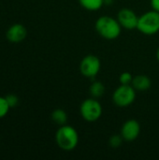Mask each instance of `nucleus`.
<instances>
[{
	"instance_id": "nucleus-1",
	"label": "nucleus",
	"mask_w": 159,
	"mask_h": 160,
	"mask_svg": "<svg viewBox=\"0 0 159 160\" xmlns=\"http://www.w3.org/2000/svg\"><path fill=\"white\" fill-rule=\"evenodd\" d=\"M97 32L104 38L112 40L117 38L121 35L122 26L117 19L111 16L99 17L95 24Z\"/></svg>"
},
{
	"instance_id": "nucleus-2",
	"label": "nucleus",
	"mask_w": 159,
	"mask_h": 160,
	"mask_svg": "<svg viewBox=\"0 0 159 160\" xmlns=\"http://www.w3.org/2000/svg\"><path fill=\"white\" fill-rule=\"evenodd\" d=\"M55 141L59 148L65 151H71L78 145L79 134L73 127L66 124L58 128L55 134Z\"/></svg>"
},
{
	"instance_id": "nucleus-3",
	"label": "nucleus",
	"mask_w": 159,
	"mask_h": 160,
	"mask_svg": "<svg viewBox=\"0 0 159 160\" xmlns=\"http://www.w3.org/2000/svg\"><path fill=\"white\" fill-rule=\"evenodd\" d=\"M137 29L143 35L153 36L159 32V12L150 10L139 17Z\"/></svg>"
},
{
	"instance_id": "nucleus-4",
	"label": "nucleus",
	"mask_w": 159,
	"mask_h": 160,
	"mask_svg": "<svg viewBox=\"0 0 159 160\" xmlns=\"http://www.w3.org/2000/svg\"><path fill=\"white\" fill-rule=\"evenodd\" d=\"M136 98V89L131 84H121L112 95V100L118 107L125 108L131 105Z\"/></svg>"
},
{
	"instance_id": "nucleus-5",
	"label": "nucleus",
	"mask_w": 159,
	"mask_h": 160,
	"mask_svg": "<svg viewBox=\"0 0 159 160\" xmlns=\"http://www.w3.org/2000/svg\"><path fill=\"white\" fill-rule=\"evenodd\" d=\"M80 112L85 121L96 122L101 117L102 106L95 98H87L81 104Z\"/></svg>"
},
{
	"instance_id": "nucleus-6",
	"label": "nucleus",
	"mask_w": 159,
	"mask_h": 160,
	"mask_svg": "<svg viewBox=\"0 0 159 160\" xmlns=\"http://www.w3.org/2000/svg\"><path fill=\"white\" fill-rule=\"evenodd\" d=\"M101 68V63L98 57L94 54L86 55L80 64V71L86 78L96 77Z\"/></svg>"
},
{
	"instance_id": "nucleus-7",
	"label": "nucleus",
	"mask_w": 159,
	"mask_h": 160,
	"mask_svg": "<svg viewBox=\"0 0 159 160\" xmlns=\"http://www.w3.org/2000/svg\"><path fill=\"white\" fill-rule=\"evenodd\" d=\"M117 20L121 24L122 28L132 30L137 28L139 17L132 9L125 8L119 10L117 14Z\"/></svg>"
},
{
	"instance_id": "nucleus-8",
	"label": "nucleus",
	"mask_w": 159,
	"mask_h": 160,
	"mask_svg": "<svg viewBox=\"0 0 159 160\" xmlns=\"http://www.w3.org/2000/svg\"><path fill=\"white\" fill-rule=\"evenodd\" d=\"M141 132V126L137 120L130 119L124 123L121 128V136L123 137L124 141L127 142H133L135 141Z\"/></svg>"
},
{
	"instance_id": "nucleus-9",
	"label": "nucleus",
	"mask_w": 159,
	"mask_h": 160,
	"mask_svg": "<svg viewBox=\"0 0 159 160\" xmlns=\"http://www.w3.org/2000/svg\"><path fill=\"white\" fill-rule=\"evenodd\" d=\"M26 35H27V30L21 23H15V24L11 25L7 29V34H6L8 41L12 42V43L22 42L26 38Z\"/></svg>"
},
{
	"instance_id": "nucleus-10",
	"label": "nucleus",
	"mask_w": 159,
	"mask_h": 160,
	"mask_svg": "<svg viewBox=\"0 0 159 160\" xmlns=\"http://www.w3.org/2000/svg\"><path fill=\"white\" fill-rule=\"evenodd\" d=\"M152 82L146 75H137L133 77L131 85L138 91H146L151 87Z\"/></svg>"
},
{
	"instance_id": "nucleus-11",
	"label": "nucleus",
	"mask_w": 159,
	"mask_h": 160,
	"mask_svg": "<svg viewBox=\"0 0 159 160\" xmlns=\"http://www.w3.org/2000/svg\"><path fill=\"white\" fill-rule=\"evenodd\" d=\"M80 5L87 10L96 11L104 5V0H79Z\"/></svg>"
},
{
	"instance_id": "nucleus-12",
	"label": "nucleus",
	"mask_w": 159,
	"mask_h": 160,
	"mask_svg": "<svg viewBox=\"0 0 159 160\" xmlns=\"http://www.w3.org/2000/svg\"><path fill=\"white\" fill-rule=\"evenodd\" d=\"M52 120L59 126L66 125L67 122V114L62 109H56L52 113Z\"/></svg>"
},
{
	"instance_id": "nucleus-13",
	"label": "nucleus",
	"mask_w": 159,
	"mask_h": 160,
	"mask_svg": "<svg viewBox=\"0 0 159 160\" xmlns=\"http://www.w3.org/2000/svg\"><path fill=\"white\" fill-rule=\"evenodd\" d=\"M89 91H90V94L92 95L93 98H100L103 96V94L105 92V86L101 82L96 81L91 84Z\"/></svg>"
},
{
	"instance_id": "nucleus-14",
	"label": "nucleus",
	"mask_w": 159,
	"mask_h": 160,
	"mask_svg": "<svg viewBox=\"0 0 159 160\" xmlns=\"http://www.w3.org/2000/svg\"><path fill=\"white\" fill-rule=\"evenodd\" d=\"M9 109H10V107L7 104L6 98L0 97V118L5 117L7 114Z\"/></svg>"
},
{
	"instance_id": "nucleus-15",
	"label": "nucleus",
	"mask_w": 159,
	"mask_h": 160,
	"mask_svg": "<svg viewBox=\"0 0 159 160\" xmlns=\"http://www.w3.org/2000/svg\"><path fill=\"white\" fill-rule=\"evenodd\" d=\"M133 81V76L129 72H123L119 77V82L121 84H131Z\"/></svg>"
},
{
	"instance_id": "nucleus-16",
	"label": "nucleus",
	"mask_w": 159,
	"mask_h": 160,
	"mask_svg": "<svg viewBox=\"0 0 159 160\" xmlns=\"http://www.w3.org/2000/svg\"><path fill=\"white\" fill-rule=\"evenodd\" d=\"M123 137L121 135H114V136H112L110 138V141H109V143L111 145V147L112 148H117L119 147L121 144H122V142H123Z\"/></svg>"
},
{
	"instance_id": "nucleus-17",
	"label": "nucleus",
	"mask_w": 159,
	"mask_h": 160,
	"mask_svg": "<svg viewBox=\"0 0 159 160\" xmlns=\"http://www.w3.org/2000/svg\"><path fill=\"white\" fill-rule=\"evenodd\" d=\"M6 99H7V104L9 105L10 108H14L18 105L19 103V98L17 96L13 95V94H10V95H7L6 97Z\"/></svg>"
},
{
	"instance_id": "nucleus-18",
	"label": "nucleus",
	"mask_w": 159,
	"mask_h": 160,
	"mask_svg": "<svg viewBox=\"0 0 159 160\" xmlns=\"http://www.w3.org/2000/svg\"><path fill=\"white\" fill-rule=\"evenodd\" d=\"M151 6L154 10L159 12V0H151Z\"/></svg>"
},
{
	"instance_id": "nucleus-19",
	"label": "nucleus",
	"mask_w": 159,
	"mask_h": 160,
	"mask_svg": "<svg viewBox=\"0 0 159 160\" xmlns=\"http://www.w3.org/2000/svg\"><path fill=\"white\" fill-rule=\"evenodd\" d=\"M113 2V0H104V4L106 5H112Z\"/></svg>"
},
{
	"instance_id": "nucleus-20",
	"label": "nucleus",
	"mask_w": 159,
	"mask_h": 160,
	"mask_svg": "<svg viewBox=\"0 0 159 160\" xmlns=\"http://www.w3.org/2000/svg\"><path fill=\"white\" fill-rule=\"evenodd\" d=\"M157 60L159 61V48L158 50H157Z\"/></svg>"
}]
</instances>
